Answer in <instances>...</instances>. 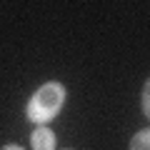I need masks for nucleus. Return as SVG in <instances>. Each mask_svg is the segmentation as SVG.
<instances>
[{
  "label": "nucleus",
  "instance_id": "nucleus-1",
  "mask_svg": "<svg viewBox=\"0 0 150 150\" xmlns=\"http://www.w3.org/2000/svg\"><path fill=\"white\" fill-rule=\"evenodd\" d=\"M65 100H68V88L60 80H48L38 88L25 103V118L33 125H48L60 115Z\"/></svg>",
  "mask_w": 150,
  "mask_h": 150
},
{
  "label": "nucleus",
  "instance_id": "nucleus-2",
  "mask_svg": "<svg viewBox=\"0 0 150 150\" xmlns=\"http://www.w3.org/2000/svg\"><path fill=\"white\" fill-rule=\"evenodd\" d=\"M58 145V135L48 125H35L30 133V148L33 150H55Z\"/></svg>",
  "mask_w": 150,
  "mask_h": 150
},
{
  "label": "nucleus",
  "instance_id": "nucleus-3",
  "mask_svg": "<svg viewBox=\"0 0 150 150\" xmlns=\"http://www.w3.org/2000/svg\"><path fill=\"white\" fill-rule=\"evenodd\" d=\"M130 150H150V128L145 125L143 130H138V133L130 138Z\"/></svg>",
  "mask_w": 150,
  "mask_h": 150
},
{
  "label": "nucleus",
  "instance_id": "nucleus-4",
  "mask_svg": "<svg viewBox=\"0 0 150 150\" xmlns=\"http://www.w3.org/2000/svg\"><path fill=\"white\" fill-rule=\"evenodd\" d=\"M140 108H143V115H145V120H148V118H150V80H145V85H143Z\"/></svg>",
  "mask_w": 150,
  "mask_h": 150
},
{
  "label": "nucleus",
  "instance_id": "nucleus-5",
  "mask_svg": "<svg viewBox=\"0 0 150 150\" xmlns=\"http://www.w3.org/2000/svg\"><path fill=\"white\" fill-rule=\"evenodd\" d=\"M0 150H25L23 145H18V143H8V145H3Z\"/></svg>",
  "mask_w": 150,
  "mask_h": 150
},
{
  "label": "nucleus",
  "instance_id": "nucleus-6",
  "mask_svg": "<svg viewBox=\"0 0 150 150\" xmlns=\"http://www.w3.org/2000/svg\"><path fill=\"white\" fill-rule=\"evenodd\" d=\"M63 150H73V148H63Z\"/></svg>",
  "mask_w": 150,
  "mask_h": 150
}]
</instances>
